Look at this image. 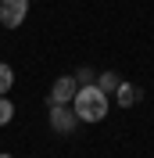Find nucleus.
<instances>
[{"label": "nucleus", "mask_w": 154, "mask_h": 158, "mask_svg": "<svg viewBox=\"0 0 154 158\" xmlns=\"http://www.w3.org/2000/svg\"><path fill=\"white\" fill-rule=\"evenodd\" d=\"M144 101V90L136 86V83H129V79H122L115 86V104L118 108H133V104H140Z\"/></svg>", "instance_id": "39448f33"}, {"label": "nucleus", "mask_w": 154, "mask_h": 158, "mask_svg": "<svg viewBox=\"0 0 154 158\" xmlns=\"http://www.w3.org/2000/svg\"><path fill=\"white\" fill-rule=\"evenodd\" d=\"M79 126V118H75V111H72V104H50V129L54 133H72V129Z\"/></svg>", "instance_id": "7ed1b4c3"}, {"label": "nucleus", "mask_w": 154, "mask_h": 158, "mask_svg": "<svg viewBox=\"0 0 154 158\" xmlns=\"http://www.w3.org/2000/svg\"><path fill=\"white\" fill-rule=\"evenodd\" d=\"M0 158H14V155H0Z\"/></svg>", "instance_id": "9d476101"}, {"label": "nucleus", "mask_w": 154, "mask_h": 158, "mask_svg": "<svg viewBox=\"0 0 154 158\" xmlns=\"http://www.w3.org/2000/svg\"><path fill=\"white\" fill-rule=\"evenodd\" d=\"M72 79H75L79 86H86V83H93V79H97V72L90 69V65H83V69H79V72H75V76H72Z\"/></svg>", "instance_id": "1a4fd4ad"}, {"label": "nucleus", "mask_w": 154, "mask_h": 158, "mask_svg": "<svg viewBox=\"0 0 154 158\" xmlns=\"http://www.w3.org/2000/svg\"><path fill=\"white\" fill-rule=\"evenodd\" d=\"M29 15V0H0V25L4 29H18Z\"/></svg>", "instance_id": "f03ea898"}, {"label": "nucleus", "mask_w": 154, "mask_h": 158, "mask_svg": "<svg viewBox=\"0 0 154 158\" xmlns=\"http://www.w3.org/2000/svg\"><path fill=\"white\" fill-rule=\"evenodd\" d=\"M11 118H14V104H11L7 97H0V126H7Z\"/></svg>", "instance_id": "6e6552de"}, {"label": "nucleus", "mask_w": 154, "mask_h": 158, "mask_svg": "<svg viewBox=\"0 0 154 158\" xmlns=\"http://www.w3.org/2000/svg\"><path fill=\"white\" fill-rule=\"evenodd\" d=\"M93 83H97L100 90H104L107 97H111V94H115V86L122 83V76H115V72H97V79H93Z\"/></svg>", "instance_id": "423d86ee"}, {"label": "nucleus", "mask_w": 154, "mask_h": 158, "mask_svg": "<svg viewBox=\"0 0 154 158\" xmlns=\"http://www.w3.org/2000/svg\"><path fill=\"white\" fill-rule=\"evenodd\" d=\"M72 111H75V118H79V122H86V126L104 122L107 111H111V97H107L97 83H86V86L75 90V97H72Z\"/></svg>", "instance_id": "f257e3e1"}, {"label": "nucleus", "mask_w": 154, "mask_h": 158, "mask_svg": "<svg viewBox=\"0 0 154 158\" xmlns=\"http://www.w3.org/2000/svg\"><path fill=\"white\" fill-rule=\"evenodd\" d=\"M29 4H32V0H29Z\"/></svg>", "instance_id": "9b49d317"}, {"label": "nucleus", "mask_w": 154, "mask_h": 158, "mask_svg": "<svg viewBox=\"0 0 154 158\" xmlns=\"http://www.w3.org/2000/svg\"><path fill=\"white\" fill-rule=\"evenodd\" d=\"M75 90H79V83L72 76H58L54 86H50V94H47V108H50V104H72Z\"/></svg>", "instance_id": "20e7f679"}, {"label": "nucleus", "mask_w": 154, "mask_h": 158, "mask_svg": "<svg viewBox=\"0 0 154 158\" xmlns=\"http://www.w3.org/2000/svg\"><path fill=\"white\" fill-rule=\"evenodd\" d=\"M11 86H14V69H11L7 61H0V97L11 94Z\"/></svg>", "instance_id": "0eeeda50"}]
</instances>
